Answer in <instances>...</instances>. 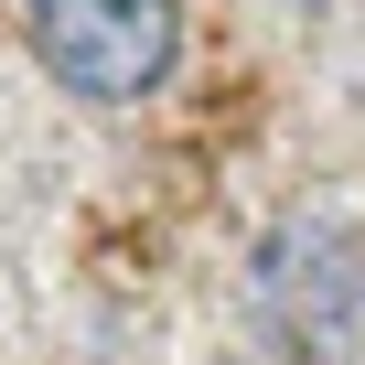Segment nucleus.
Listing matches in <instances>:
<instances>
[{
  "mask_svg": "<svg viewBox=\"0 0 365 365\" xmlns=\"http://www.w3.org/2000/svg\"><path fill=\"white\" fill-rule=\"evenodd\" d=\"M247 312L290 365H354L365 354V226L344 205H301L247 258Z\"/></svg>",
  "mask_w": 365,
  "mask_h": 365,
  "instance_id": "f257e3e1",
  "label": "nucleus"
},
{
  "mask_svg": "<svg viewBox=\"0 0 365 365\" xmlns=\"http://www.w3.org/2000/svg\"><path fill=\"white\" fill-rule=\"evenodd\" d=\"M22 22L76 108H140L182 65V0H22Z\"/></svg>",
  "mask_w": 365,
  "mask_h": 365,
  "instance_id": "f03ea898",
  "label": "nucleus"
}]
</instances>
